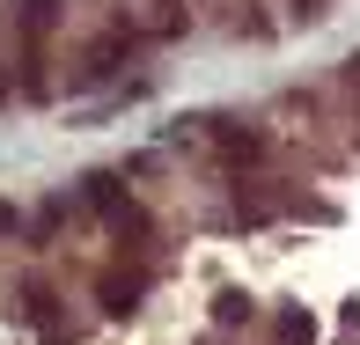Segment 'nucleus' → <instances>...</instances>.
<instances>
[{
  "instance_id": "obj_1",
  "label": "nucleus",
  "mask_w": 360,
  "mask_h": 345,
  "mask_svg": "<svg viewBox=\"0 0 360 345\" xmlns=\"http://www.w3.org/2000/svg\"><path fill=\"white\" fill-rule=\"evenodd\" d=\"M125 44H133V37H125V30H110V37H103V44H96V52H89V59H81V74H74V81H81V89H89V81H103L110 67H118V52H125Z\"/></svg>"
},
{
  "instance_id": "obj_2",
  "label": "nucleus",
  "mask_w": 360,
  "mask_h": 345,
  "mask_svg": "<svg viewBox=\"0 0 360 345\" xmlns=\"http://www.w3.org/2000/svg\"><path fill=\"white\" fill-rule=\"evenodd\" d=\"M140 294H147V279H140V272L103 279V308H110V316H133V308H140Z\"/></svg>"
},
{
  "instance_id": "obj_3",
  "label": "nucleus",
  "mask_w": 360,
  "mask_h": 345,
  "mask_svg": "<svg viewBox=\"0 0 360 345\" xmlns=\"http://www.w3.org/2000/svg\"><path fill=\"white\" fill-rule=\"evenodd\" d=\"M81 199H89V206H103V213H118V206H125V176H110V169H96L89 184H81Z\"/></svg>"
},
{
  "instance_id": "obj_4",
  "label": "nucleus",
  "mask_w": 360,
  "mask_h": 345,
  "mask_svg": "<svg viewBox=\"0 0 360 345\" xmlns=\"http://www.w3.org/2000/svg\"><path fill=\"white\" fill-rule=\"evenodd\" d=\"M316 338V316H309V308H287L280 316V345H309Z\"/></svg>"
},
{
  "instance_id": "obj_5",
  "label": "nucleus",
  "mask_w": 360,
  "mask_h": 345,
  "mask_svg": "<svg viewBox=\"0 0 360 345\" xmlns=\"http://www.w3.org/2000/svg\"><path fill=\"white\" fill-rule=\"evenodd\" d=\"M214 323H250V294H214Z\"/></svg>"
},
{
  "instance_id": "obj_6",
  "label": "nucleus",
  "mask_w": 360,
  "mask_h": 345,
  "mask_svg": "<svg viewBox=\"0 0 360 345\" xmlns=\"http://www.w3.org/2000/svg\"><path fill=\"white\" fill-rule=\"evenodd\" d=\"M221 155H257V133H214Z\"/></svg>"
},
{
  "instance_id": "obj_7",
  "label": "nucleus",
  "mask_w": 360,
  "mask_h": 345,
  "mask_svg": "<svg viewBox=\"0 0 360 345\" xmlns=\"http://www.w3.org/2000/svg\"><path fill=\"white\" fill-rule=\"evenodd\" d=\"M184 30V15H176V0H162V15H155V37H176Z\"/></svg>"
},
{
  "instance_id": "obj_8",
  "label": "nucleus",
  "mask_w": 360,
  "mask_h": 345,
  "mask_svg": "<svg viewBox=\"0 0 360 345\" xmlns=\"http://www.w3.org/2000/svg\"><path fill=\"white\" fill-rule=\"evenodd\" d=\"M52 8H59V0H22V22H30V30H44V22H52Z\"/></svg>"
},
{
  "instance_id": "obj_9",
  "label": "nucleus",
  "mask_w": 360,
  "mask_h": 345,
  "mask_svg": "<svg viewBox=\"0 0 360 345\" xmlns=\"http://www.w3.org/2000/svg\"><path fill=\"white\" fill-rule=\"evenodd\" d=\"M0 235H15V206L8 199H0Z\"/></svg>"
},
{
  "instance_id": "obj_10",
  "label": "nucleus",
  "mask_w": 360,
  "mask_h": 345,
  "mask_svg": "<svg viewBox=\"0 0 360 345\" xmlns=\"http://www.w3.org/2000/svg\"><path fill=\"white\" fill-rule=\"evenodd\" d=\"M287 8H294V15H323V0H287Z\"/></svg>"
},
{
  "instance_id": "obj_11",
  "label": "nucleus",
  "mask_w": 360,
  "mask_h": 345,
  "mask_svg": "<svg viewBox=\"0 0 360 345\" xmlns=\"http://www.w3.org/2000/svg\"><path fill=\"white\" fill-rule=\"evenodd\" d=\"M0 103H8V67H0Z\"/></svg>"
}]
</instances>
